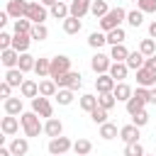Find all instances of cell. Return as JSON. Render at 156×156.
Returning a JSON list of instances; mask_svg holds the SVG:
<instances>
[{
    "mask_svg": "<svg viewBox=\"0 0 156 156\" xmlns=\"http://www.w3.org/2000/svg\"><path fill=\"white\" fill-rule=\"evenodd\" d=\"M122 22H127V10H124V7H112V10L100 20V29L107 34V32L122 27Z\"/></svg>",
    "mask_w": 156,
    "mask_h": 156,
    "instance_id": "obj_1",
    "label": "cell"
},
{
    "mask_svg": "<svg viewBox=\"0 0 156 156\" xmlns=\"http://www.w3.org/2000/svg\"><path fill=\"white\" fill-rule=\"evenodd\" d=\"M20 122H22V129H24V136H39L44 132V124L39 122V115L37 112H22L20 115Z\"/></svg>",
    "mask_w": 156,
    "mask_h": 156,
    "instance_id": "obj_2",
    "label": "cell"
},
{
    "mask_svg": "<svg viewBox=\"0 0 156 156\" xmlns=\"http://www.w3.org/2000/svg\"><path fill=\"white\" fill-rule=\"evenodd\" d=\"M56 85H58V88H68V90L76 93V90L83 88V76H80L78 71H68L66 76H58V78H56Z\"/></svg>",
    "mask_w": 156,
    "mask_h": 156,
    "instance_id": "obj_3",
    "label": "cell"
},
{
    "mask_svg": "<svg viewBox=\"0 0 156 156\" xmlns=\"http://www.w3.org/2000/svg\"><path fill=\"white\" fill-rule=\"evenodd\" d=\"M32 112H37L39 117H46V119H51V117H54V105L49 102V98H44V95H37V98L32 100Z\"/></svg>",
    "mask_w": 156,
    "mask_h": 156,
    "instance_id": "obj_4",
    "label": "cell"
},
{
    "mask_svg": "<svg viewBox=\"0 0 156 156\" xmlns=\"http://www.w3.org/2000/svg\"><path fill=\"white\" fill-rule=\"evenodd\" d=\"M49 154L51 156H63L66 151H71L73 149V141L68 139V136H56V139H49Z\"/></svg>",
    "mask_w": 156,
    "mask_h": 156,
    "instance_id": "obj_5",
    "label": "cell"
},
{
    "mask_svg": "<svg viewBox=\"0 0 156 156\" xmlns=\"http://www.w3.org/2000/svg\"><path fill=\"white\" fill-rule=\"evenodd\" d=\"M110 66H112V58H110V54H102V51H98V54L90 58V68H93L98 76H102V73H110Z\"/></svg>",
    "mask_w": 156,
    "mask_h": 156,
    "instance_id": "obj_6",
    "label": "cell"
},
{
    "mask_svg": "<svg viewBox=\"0 0 156 156\" xmlns=\"http://www.w3.org/2000/svg\"><path fill=\"white\" fill-rule=\"evenodd\" d=\"M5 12H7L12 20H22V17H27V12H29V2H27V0H7Z\"/></svg>",
    "mask_w": 156,
    "mask_h": 156,
    "instance_id": "obj_7",
    "label": "cell"
},
{
    "mask_svg": "<svg viewBox=\"0 0 156 156\" xmlns=\"http://www.w3.org/2000/svg\"><path fill=\"white\" fill-rule=\"evenodd\" d=\"M68 71H71V58L68 56H54L51 58V76L49 78L56 80L58 76H66Z\"/></svg>",
    "mask_w": 156,
    "mask_h": 156,
    "instance_id": "obj_8",
    "label": "cell"
},
{
    "mask_svg": "<svg viewBox=\"0 0 156 156\" xmlns=\"http://www.w3.org/2000/svg\"><path fill=\"white\" fill-rule=\"evenodd\" d=\"M20 127H22V122H20V117H12V115H5V117L0 119V132H2L5 136H15V134L20 132Z\"/></svg>",
    "mask_w": 156,
    "mask_h": 156,
    "instance_id": "obj_9",
    "label": "cell"
},
{
    "mask_svg": "<svg viewBox=\"0 0 156 156\" xmlns=\"http://www.w3.org/2000/svg\"><path fill=\"white\" fill-rule=\"evenodd\" d=\"M49 10L41 5V2H29V12H27V20H32V24H44Z\"/></svg>",
    "mask_w": 156,
    "mask_h": 156,
    "instance_id": "obj_10",
    "label": "cell"
},
{
    "mask_svg": "<svg viewBox=\"0 0 156 156\" xmlns=\"http://www.w3.org/2000/svg\"><path fill=\"white\" fill-rule=\"evenodd\" d=\"M136 85H139V88H149V90L156 88V73L149 71L146 66L139 68V71H136Z\"/></svg>",
    "mask_w": 156,
    "mask_h": 156,
    "instance_id": "obj_11",
    "label": "cell"
},
{
    "mask_svg": "<svg viewBox=\"0 0 156 156\" xmlns=\"http://www.w3.org/2000/svg\"><path fill=\"white\" fill-rule=\"evenodd\" d=\"M44 134H46L49 139L63 136V124H61V119H58V117H51V119H46V122H44Z\"/></svg>",
    "mask_w": 156,
    "mask_h": 156,
    "instance_id": "obj_12",
    "label": "cell"
},
{
    "mask_svg": "<svg viewBox=\"0 0 156 156\" xmlns=\"http://www.w3.org/2000/svg\"><path fill=\"white\" fill-rule=\"evenodd\" d=\"M90 5H93V0H71L68 2V10H71V17H83V15H88L90 12Z\"/></svg>",
    "mask_w": 156,
    "mask_h": 156,
    "instance_id": "obj_13",
    "label": "cell"
},
{
    "mask_svg": "<svg viewBox=\"0 0 156 156\" xmlns=\"http://www.w3.org/2000/svg\"><path fill=\"white\" fill-rule=\"evenodd\" d=\"M115 78L110 76V73H102V76H98L95 78V88H98V95H102V93H112L115 90Z\"/></svg>",
    "mask_w": 156,
    "mask_h": 156,
    "instance_id": "obj_14",
    "label": "cell"
},
{
    "mask_svg": "<svg viewBox=\"0 0 156 156\" xmlns=\"http://www.w3.org/2000/svg\"><path fill=\"white\" fill-rule=\"evenodd\" d=\"M2 110H5V115L20 117V115L24 112V107H22V98H7V100H2Z\"/></svg>",
    "mask_w": 156,
    "mask_h": 156,
    "instance_id": "obj_15",
    "label": "cell"
},
{
    "mask_svg": "<svg viewBox=\"0 0 156 156\" xmlns=\"http://www.w3.org/2000/svg\"><path fill=\"white\" fill-rule=\"evenodd\" d=\"M139 127L136 124H124L122 129H119V139L124 141V144H136L139 141Z\"/></svg>",
    "mask_w": 156,
    "mask_h": 156,
    "instance_id": "obj_16",
    "label": "cell"
},
{
    "mask_svg": "<svg viewBox=\"0 0 156 156\" xmlns=\"http://www.w3.org/2000/svg\"><path fill=\"white\" fill-rule=\"evenodd\" d=\"M7 149L12 151V156H27V151H29V139H27V136H15Z\"/></svg>",
    "mask_w": 156,
    "mask_h": 156,
    "instance_id": "obj_17",
    "label": "cell"
},
{
    "mask_svg": "<svg viewBox=\"0 0 156 156\" xmlns=\"http://www.w3.org/2000/svg\"><path fill=\"white\" fill-rule=\"evenodd\" d=\"M29 44H32V37L29 34H12V49L17 54H27Z\"/></svg>",
    "mask_w": 156,
    "mask_h": 156,
    "instance_id": "obj_18",
    "label": "cell"
},
{
    "mask_svg": "<svg viewBox=\"0 0 156 156\" xmlns=\"http://www.w3.org/2000/svg\"><path fill=\"white\" fill-rule=\"evenodd\" d=\"M124 63L129 66V71H139V68H144V66H146V56L136 49V51H129V58H127Z\"/></svg>",
    "mask_w": 156,
    "mask_h": 156,
    "instance_id": "obj_19",
    "label": "cell"
},
{
    "mask_svg": "<svg viewBox=\"0 0 156 156\" xmlns=\"http://www.w3.org/2000/svg\"><path fill=\"white\" fill-rule=\"evenodd\" d=\"M24 80H27V78H24V73H22L20 68H7V71H5V83H10L12 88H22Z\"/></svg>",
    "mask_w": 156,
    "mask_h": 156,
    "instance_id": "obj_20",
    "label": "cell"
},
{
    "mask_svg": "<svg viewBox=\"0 0 156 156\" xmlns=\"http://www.w3.org/2000/svg\"><path fill=\"white\" fill-rule=\"evenodd\" d=\"M56 93H58V85H56L54 78L39 80V95H44V98H56Z\"/></svg>",
    "mask_w": 156,
    "mask_h": 156,
    "instance_id": "obj_21",
    "label": "cell"
},
{
    "mask_svg": "<svg viewBox=\"0 0 156 156\" xmlns=\"http://www.w3.org/2000/svg\"><path fill=\"white\" fill-rule=\"evenodd\" d=\"M0 61H2L5 68H17V63H20V54H17L15 49H5V51H0Z\"/></svg>",
    "mask_w": 156,
    "mask_h": 156,
    "instance_id": "obj_22",
    "label": "cell"
},
{
    "mask_svg": "<svg viewBox=\"0 0 156 156\" xmlns=\"http://www.w3.org/2000/svg\"><path fill=\"white\" fill-rule=\"evenodd\" d=\"M127 73H129V66H127V63H115V61H112V66H110V76L115 78V83H124Z\"/></svg>",
    "mask_w": 156,
    "mask_h": 156,
    "instance_id": "obj_23",
    "label": "cell"
},
{
    "mask_svg": "<svg viewBox=\"0 0 156 156\" xmlns=\"http://www.w3.org/2000/svg\"><path fill=\"white\" fill-rule=\"evenodd\" d=\"M20 95H22V98H32V100H34V98L39 95V83H37V80H32V78H27V80L22 83V88H20Z\"/></svg>",
    "mask_w": 156,
    "mask_h": 156,
    "instance_id": "obj_24",
    "label": "cell"
},
{
    "mask_svg": "<svg viewBox=\"0 0 156 156\" xmlns=\"http://www.w3.org/2000/svg\"><path fill=\"white\" fill-rule=\"evenodd\" d=\"M124 105H127V112H129V117H132V115H136V112L146 110V105H149V102H146V100H141L139 95H132V98H129Z\"/></svg>",
    "mask_w": 156,
    "mask_h": 156,
    "instance_id": "obj_25",
    "label": "cell"
},
{
    "mask_svg": "<svg viewBox=\"0 0 156 156\" xmlns=\"http://www.w3.org/2000/svg\"><path fill=\"white\" fill-rule=\"evenodd\" d=\"M110 58H112L115 63H124V61L129 58V49H127L124 44H117V46L110 49Z\"/></svg>",
    "mask_w": 156,
    "mask_h": 156,
    "instance_id": "obj_26",
    "label": "cell"
},
{
    "mask_svg": "<svg viewBox=\"0 0 156 156\" xmlns=\"http://www.w3.org/2000/svg\"><path fill=\"white\" fill-rule=\"evenodd\" d=\"M112 95L117 98V102H127V100L134 95V90H132L127 83H117V85H115V90H112Z\"/></svg>",
    "mask_w": 156,
    "mask_h": 156,
    "instance_id": "obj_27",
    "label": "cell"
},
{
    "mask_svg": "<svg viewBox=\"0 0 156 156\" xmlns=\"http://www.w3.org/2000/svg\"><path fill=\"white\" fill-rule=\"evenodd\" d=\"M34 66H37V58L27 51V54H20V63H17V68L22 71V73H29V71H34Z\"/></svg>",
    "mask_w": 156,
    "mask_h": 156,
    "instance_id": "obj_28",
    "label": "cell"
},
{
    "mask_svg": "<svg viewBox=\"0 0 156 156\" xmlns=\"http://www.w3.org/2000/svg\"><path fill=\"white\" fill-rule=\"evenodd\" d=\"M78 105H80V110H85V112L90 115V112L98 107V95H93V93H85V95H80Z\"/></svg>",
    "mask_w": 156,
    "mask_h": 156,
    "instance_id": "obj_29",
    "label": "cell"
},
{
    "mask_svg": "<svg viewBox=\"0 0 156 156\" xmlns=\"http://www.w3.org/2000/svg\"><path fill=\"white\" fill-rule=\"evenodd\" d=\"M34 73H37L39 78H49V76H51V58H37Z\"/></svg>",
    "mask_w": 156,
    "mask_h": 156,
    "instance_id": "obj_30",
    "label": "cell"
},
{
    "mask_svg": "<svg viewBox=\"0 0 156 156\" xmlns=\"http://www.w3.org/2000/svg\"><path fill=\"white\" fill-rule=\"evenodd\" d=\"M107 12H110V7H107V2H105V0H93V5H90V15H93V17L102 20Z\"/></svg>",
    "mask_w": 156,
    "mask_h": 156,
    "instance_id": "obj_31",
    "label": "cell"
},
{
    "mask_svg": "<svg viewBox=\"0 0 156 156\" xmlns=\"http://www.w3.org/2000/svg\"><path fill=\"white\" fill-rule=\"evenodd\" d=\"M80 29H83V22L78 17H66L63 20V32L66 34H78Z\"/></svg>",
    "mask_w": 156,
    "mask_h": 156,
    "instance_id": "obj_32",
    "label": "cell"
},
{
    "mask_svg": "<svg viewBox=\"0 0 156 156\" xmlns=\"http://www.w3.org/2000/svg\"><path fill=\"white\" fill-rule=\"evenodd\" d=\"M124 39H127V32H124L122 27H117V29H112V32H107V44H110V46H117V44H124Z\"/></svg>",
    "mask_w": 156,
    "mask_h": 156,
    "instance_id": "obj_33",
    "label": "cell"
},
{
    "mask_svg": "<svg viewBox=\"0 0 156 156\" xmlns=\"http://www.w3.org/2000/svg\"><path fill=\"white\" fill-rule=\"evenodd\" d=\"M107 44V34L105 32H93L90 37H88V46L90 49H98L100 51V46H105Z\"/></svg>",
    "mask_w": 156,
    "mask_h": 156,
    "instance_id": "obj_34",
    "label": "cell"
},
{
    "mask_svg": "<svg viewBox=\"0 0 156 156\" xmlns=\"http://www.w3.org/2000/svg\"><path fill=\"white\" fill-rule=\"evenodd\" d=\"M100 136H102L105 141H110V139L119 136V129H117V124H112V122H105V124H100Z\"/></svg>",
    "mask_w": 156,
    "mask_h": 156,
    "instance_id": "obj_35",
    "label": "cell"
},
{
    "mask_svg": "<svg viewBox=\"0 0 156 156\" xmlns=\"http://www.w3.org/2000/svg\"><path fill=\"white\" fill-rule=\"evenodd\" d=\"M49 12H51V17H56V20H66V17H71L68 5H66V2H61V0H58V2H56V5L49 10Z\"/></svg>",
    "mask_w": 156,
    "mask_h": 156,
    "instance_id": "obj_36",
    "label": "cell"
},
{
    "mask_svg": "<svg viewBox=\"0 0 156 156\" xmlns=\"http://www.w3.org/2000/svg\"><path fill=\"white\" fill-rule=\"evenodd\" d=\"M117 105V98L112 95V93H102V95H98V107H102V110H112Z\"/></svg>",
    "mask_w": 156,
    "mask_h": 156,
    "instance_id": "obj_37",
    "label": "cell"
},
{
    "mask_svg": "<svg viewBox=\"0 0 156 156\" xmlns=\"http://www.w3.org/2000/svg\"><path fill=\"white\" fill-rule=\"evenodd\" d=\"M73 151H76V156H88V154L93 151L90 139H78V141H73Z\"/></svg>",
    "mask_w": 156,
    "mask_h": 156,
    "instance_id": "obj_38",
    "label": "cell"
},
{
    "mask_svg": "<svg viewBox=\"0 0 156 156\" xmlns=\"http://www.w3.org/2000/svg\"><path fill=\"white\" fill-rule=\"evenodd\" d=\"M139 51H141L146 58L154 56V54H156V39H151V37H149V39H141V41H139Z\"/></svg>",
    "mask_w": 156,
    "mask_h": 156,
    "instance_id": "obj_39",
    "label": "cell"
},
{
    "mask_svg": "<svg viewBox=\"0 0 156 156\" xmlns=\"http://www.w3.org/2000/svg\"><path fill=\"white\" fill-rule=\"evenodd\" d=\"M127 24L134 27V29L141 27V24H144V12H141V10H132V12H127Z\"/></svg>",
    "mask_w": 156,
    "mask_h": 156,
    "instance_id": "obj_40",
    "label": "cell"
},
{
    "mask_svg": "<svg viewBox=\"0 0 156 156\" xmlns=\"http://www.w3.org/2000/svg\"><path fill=\"white\" fill-rule=\"evenodd\" d=\"M29 37H32V41H44V39L49 37L46 24H34V27H32V32H29Z\"/></svg>",
    "mask_w": 156,
    "mask_h": 156,
    "instance_id": "obj_41",
    "label": "cell"
},
{
    "mask_svg": "<svg viewBox=\"0 0 156 156\" xmlns=\"http://www.w3.org/2000/svg\"><path fill=\"white\" fill-rule=\"evenodd\" d=\"M32 20H27V17H22V20H15V34H29L32 32Z\"/></svg>",
    "mask_w": 156,
    "mask_h": 156,
    "instance_id": "obj_42",
    "label": "cell"
},
{
    "mask_svg": "<svg viewBox=\"0 0 156 156\" xmlns=\"http://www.w3.org/2000/svg\"><path fill=\"white\" fill-rule=\"evenodd\" d=\"M56 102H58V105H71V102H73V90H68V88H58V93H56Z\"/></svg>",
    "mask_w": 156,
    "mask_h": 156,
    "instance_id": "obj_43",
    "label": "cell"
},
{
    "mask_svg": "<svg viewBox=\"0 0 156 156\" xmlns=\"http://www.w3.org/2000/svg\"><path fill=\"white\" fill-rule=\"evenodd\" d=\"M124 156H146V151L139 141L136 144H124Z\"/></svg>",
    "mask_w": 156,
    "mask_h": 156,
    "instance_id": "obj_44",
    "label": "cell"
},
{
    "mask_svg": "<svg viewBox=\"0 0 156 156\" xmlns=\"http://www.w3.org/2000/svg\"><path fill=\"white\" fill-rule=\"evenodd\" d=\"M90 119H93L95 124H105V122H107V110H102V107H95V110L90 112Z\"/></svg>",
    "mask_w": 156,
    "mask_h": 156,
    "instance_id": "obj_45",
    "label": "cell"
},
{
    "mask_svg": "<svg viewBox=\"0 0 156 156\" xmlns=\"http://www.w3.org/2000/svg\"><path fill=\"white\" fill-rule=\"evenodd\" d=\"M132 124H136L139 129H141V127H146V124H149V112H146V110H141V112L132 115Z\"/></svg>",
    "mask_w": 156,
    "mask_h": 156,
    "instance_id": "obj_46",
    "label": "cell"
},
{
    "mask_svg": "<svg viewBox=\"0 0 156 156\" xmlns=\"http://www.w3.org/2000/svg\"><path fill=\"white\" fill-rule=\"evenodd\" d=\"M136 10H141L144 15L156 12V0H139V2H136Z\"/></svg>",
    "mask_w": 156,
    "mask_h": 156,
    "instance_id": "obj_47",
    "label": "cell"
},
{
    "mask_svg": "<svg viewBox=\"0 0 156 156\" xmlns=\"http://www.w3.org/2000/svg\"><path fill=\"white\" fill-rule=\"evenodd\" d=\"M5 49H12V34L0 32V51H5Z\"/></svg>",
    "mask_w": 156,
    "mask_h": 156,
    "instance_id": "obj_48",
    "label": "cell"
},
{
    "mask_svg": "<svg viewBox=\"0 0 156 156\" xmlns=\"http://www.w3.org/2000/svg\"><path fill=\"white\" fill-rule=\"evenodd\" d=\"M0 98H2V100L12 98V85H10V83H5V80L0 83Z\"/></svg>",
    "mask_w": 156,
    "mask_h": 156,
    "instance_id": "obj_49",
    "label": "cell"
},
{
    "mask_svg": "<svg viewBox=\"0 0 156 156\" xmlns=\"http://www.w3.org/2000/svg\"><path fill=\"white\" fill-rule=\"evenodd\" d=\"M146 68H149V71H154V73H156V54H154V56H149V58H146Z\"/></svg>",
    "mask_w": 156,
    "mask_h": 156,
    "instance_id": "obj_50",
    "label": "cell"
},
{
    "mask_svg": "<svg viewBox=\"0 0 156 156\" xmlns=\"http://www.w3.org/2000/svg\"><path fill=\"white\" fill-rule=\"evenodd\" d=\"M10 20H12V17H10L7 12H0V27H5V24H7Z\"/></svg>",
    "mask_w": 156,
    "mask_h": 156,
    "instance_id": "obj_51",
    "label": "cell"
},
{
    "mask_svg": "<svg viewBox=\"0 0 156 156\" xmlns=\"http://www.w3.org/2000/svg\"><path fill=\"white\" fill-rule=\"evenodd\" d=\"M149 37H151V39H156V20L149 24Z\"/></svg>",
    "mask_w": 156,
    "mask_h": 156,
    "instance_id": "obj_52",
    "label": "cell"
},
{
    "mask_svg": "<svg viewBox=\"0 0 156 156\" xmlns=\"http://www.w3.org/2000/svg\"><path fill=\"white\" fill-rule=\"evenodd\" d=\"M39 2H41V5H44V7H49V10H51V7H54V5H56V2H58V0H39Z\"/></svg>",
    "mask_w": 156,
    "mask_h": 156,
    "instance_id": "obj_53",
    "label": "cell"
},
{
    "mask_svg": "<svg viewBox=\"0 0 156 156\" xmlns=\"http://www.w3.org/2000/svg\"><path fill=\"white\" fill-rule=\"evenodd\" d=\"M0 156H12V151L7 146H0Z\"/></svg>",
    "mask_w": 156,
    "mask_h": 156,
    "instance_id": "obj_54",
    "label": "cell"
},
{
    "mask_svg": "<svg viewBox=\"0 0 156 156\" xmlns=\"http://www.w3.org/2000/svg\"><path fill=\"white\" fill-rule=\"evenodd\" d=\"M149 102H151V105H156V88H151V98H149Z\"/></svg>",
    "mask_w": 156,
    "mask_h": 156,
    "instance_id": "obj_55",
    "label": "cell"
},
{
    "mask_svg": "<svg viewBox=\"0 0 156 156\" xmlns=\"http://www.w3.org/2000/svg\"><path fill=\"white\" fill-rule=\"evenodd\" d=\"M132 2H139V0H132Z\"/></svg>",
    "mask_w": 156,
    "mask_h": 156,
    "instance_id": "obj_56",
    "label": "cell"
},
{
    "mask_svg": "<svg viewBox=\"0 0 156 156\" xmlns=\"http://www.w3.org/2000/svg\"><path fill=\"white\" fill-rule=\"evenodd\" d=\"M61 2H66V0H61Z\"/></svg>",
    "mask_w": 156,
    "mask_h": 156,
    "instance_id": "obj_57",
    "label": "cell"
}]
</instances>
